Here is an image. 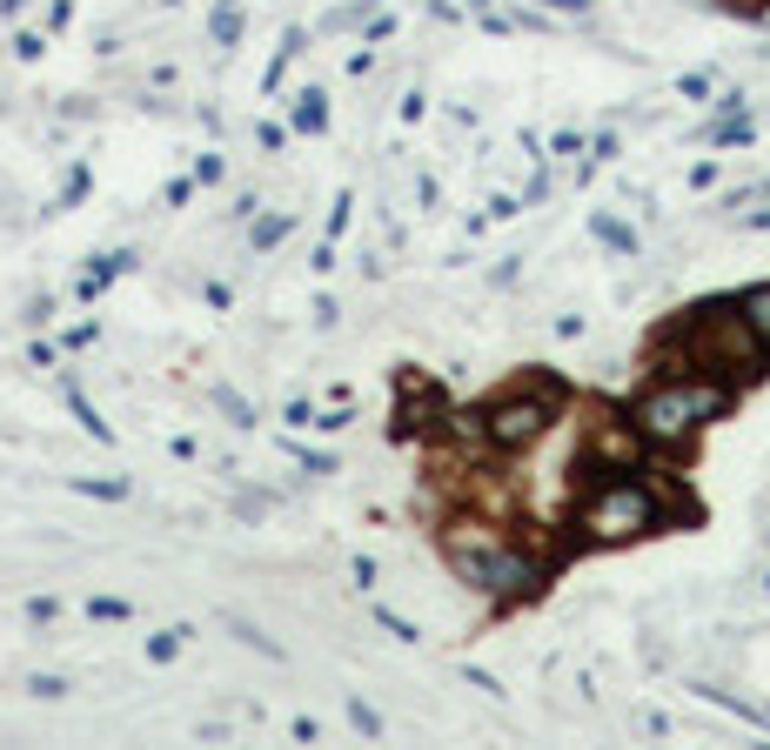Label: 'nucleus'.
Returning <instances> with one entry per match:
<instances>
[{
  "mask_svg": "<svg viewBox=\"0 0 770 750\" xmlns=\"http://www.w3.org/2000/svg\"><path fill=\"white\" fill-rule=\"evenodd\" d=\"M730 382L724 376H704V369H691V376H663L657 389H643L637 395V436L643 443H663V449H683L704 423H717V415L730 409Z\"/></svg>",
  "mask_w": 770,
  "mask_h": 750,
  "instance_id": "1",
  "label": "nucleus"
},
{
  "mask_svg": "<svg viewBox=\"0 0 770 750\" xmlns=\"http://www.w3.org/2000/svg\"><path fill=\"white\" fill-rule=\"evenodd\" d=\"M757 356H763V343L744 322V308H704L697 322H683V362L704 376L744 382V376H757Z\"/></svg>",
  "mask_w": 770,
  "mask_h": 750,
  "instance_id": "2",
  "label": "nucleus"
},
{
  "mask_svg": "<svg viewBox=\"0 0 770 750\" xmlns=\"http://www.w3.org/2000/svg\"><path fill=\"white\" fill-rule=\"evenodd\" d=\"M657 523H663L657 489L637 482L630 469H610L604 482L589 489V503H583V536L589 543H630V536H650Z\"/></svg>",
  "mask_w": 770,
  "mask_h": 750,
  "instance_id": "3",
  "label": "nucleus"
},
{
  "mask_svg": "<svg viewBox=\"0 0 770 750\" xmlns=\"http://www.w3.org/2000/svg\"><path fill=\"white\" fill-rule=\"evenodd\" d=\"M443 550H449V569H456L463 583H476V590H489V597H517V590H530V583L543 576L523 550H502V543L482 536L476 523H456V530L443 536Z\"/></svg>",
  "mask_w": 770,
  "mask_h": 750,
  "instance_id": "4",
  "label": "nucleus"
},
{
  "mask_svg": "<svg viewBox=\"0 0 770 750\" xmlns=\"http://www.w3.org/2000/svg\"><path fill=\"white\" fill-rule=\"evenodd\" d=\"M556 409H563V389L550 376H530L517 389H502L489 409H482V436L496 449H530L550 423H556Z\"/></svg>",
  "mask_w": 770,
  "mask_h": 750,
  "instance_id": "5",
  "label": "nucleus"
},
{
  "mask_svg": "<svg viewBox=\"0 0 770 750\" xmlns=\"http://www.w3.org/2000/svg\"><path fill=\"white\" fill-rule=\"evenodd\" d=\"M737 308H744V322L757 328V343L770 349V282H763V289H750V295H744Z\"/></svg>",
  "mask_w": 770,
  "mask_h": 750,
  "instance_id": "6",
  "label": "nucleus"
},
{
  "mask_svg": "<svg viewBox=\"0 0 770 750\" xmlns=\"http://www.w3.org/2000/svg\"><path fill=\"white\" fill-rule=\"evenodd\" d=\"M295 128H302V134H322V128H328V101H322L315 88L295 101Z\"/></svg>",
  "mask_w": 770,
  "mask_h": 750,
  "instance_id": "7",
  "label": "nucleus"
},
{
  "mask_svg": "<svg viewBox=\"0 0 770 750\" xmlns=\"http://www.w3.org/2000/svg\"><path fill=\"white\" fill-rule=\"evenodd\" d=\"M589 228H596V241H610V248H617V256H637V235H630L623 221H610V215H596Z\"/></svg>",
  "mask_w": 770,
  "mask_h": 750,
  "instance_id": "8",
  "label": "nucleus"
},
{
  "mask_svg": "<svg viewBox=\"0 0 770 750\" xmlns=\"http://www.w3.org/2000/svg\"><path fill=\"white\" fill-rule=\"evenodd\" d=\"M128 262H134V256H115V262H101V269H88V275H80V295H88V302H95V295H101V289H108V282H115V275L128 269Z\"/></svg>",
  "mask_w": 770,
  "mask_h": 750,
  "instance_id": "9",
  "label": "nucleus"
},
{
  "mask_svg": "<svg viewBox=\"0 0 770 750\" xmlns=\"http://www.w3.org/2000/svg\"><path fill=\"white\" fill-rule=\"evenodd\" d=\"M215 409L228 415V423H235V430H254V409H248V402H241L235 389H215Z\"/></svg>",
  "mask_w": 770,
  "mask_h": 750,
  "instance_id": "10",
  "label": "nucleus"
},
{
  "mask_svg": "<svg viewBox=\"0 0 770 750\" xmlns=\"http://www.w3.org/2000/svg\"><path fill=\"white\" fill-rule=\"evenodd\" d=\"M182 643H188V630H161V637L148 643V656H154V663H167V656H175Z\"/></svg>",
  "mask_w": 770,
  "mask_h": 750,
  "instance_id": "11",
  "label": "nucleus"
},
{
  "mask_svg": "<svg viewBox=\"0 0 770 750\" xmlns=\"http://www.w3.org/2000/svg\"><path fill=\"white\" fill-rule=\"evenodd\" d=\"M282 235H289V215H269L262 228H254V248H275Z\"/></svg>",
  "mask_w": 770,
  "mask_h": 750,
  "instance_id": "12",
  "label": "nucleus"
},
{
  "mask_svg": "<svg viewBox=\"0 0 770 750\" xmlns=\"http://www.w3.org/2000/svg\"><path fill=\"white\" fill-rule=\"evenodd\" d=\"M241 34V8H235V0H228V8L215 14V41H235Z\"/></svg>",
  "mask_w": 770,
  "mask_h": 750,
  "instance_id": "13",
  "label": "nucleus"
},
{
  "mask_svg": "<svg viewBox=\"0 0 770 750\" xmlns=\"http://www.w3.org/2000/svg\"><path fill=\"white\" fill-rule=\"evenodd\" d=\"M235 637H241V643H254V650H262V656H282V650H275V643H269L262 630H254V623H241V617H235Z\"/></svg>",
  "mask_w": 770,
  "mask_h": 750,
  "instance_id": "14",
  "label": "nucleus"
},
{
  "mask_svg": "<svg viewBox=\"0 0 770 750\" xmlns=\"http://www.w3.org/2000/svg\"><path fill=\"white\" fill-rule=\"evenodd\" d=\"M88 610H95V617H101V623H121V617H128V604H121V597H95V604H88Z\"/></svg>",
  "mask_w": 770,
  "mask_h": 750,
  "instance_id": "15",
  "label": "nucleus"
},
{
  "mask_svg": "<svg viewBox=\"0 0 770 750\" xmlns=\"http://www.w3.org/2000/svg\"><path fill=\"white\" fill-rule=\"evenodd\" d=\"M349 717H356V730H362V737H376V730H382V724H376V710H369V704H362V697H356V704H349Z\"/></svg>",
  "mask_w": 770,
  "mask_h": 750,
  "instance_id": "16",
  "label": "nucleus"
},
{
  "mask_svg": "<svg viewBox=\"0 0 770 750\" xmlns=\"http://www.w3.org/2000/svg\"><path fill=\"white\" fill-rule=\"evenodd\" d=\"M550 8H556V14H583V8H589V0H550Z\"/></svg>",
  "mask_w": 770,
  "mask_h": 750,
  "instance_id": "17",
  "label": "nucleus"
},
{
  "mask_svg": "<svg viewBox=\"0 0 770 750\" xmlns=\"http://www.w3.org/2000/svg\"><path fill=\"white\" fill-rule=\"evenodd\" d=\"M750 228H770V208H757V215H750Z\"/></svg>",
  "mask_w": 770,
  "mask_h": 750,
  "instance_id": "18",
  "label": "nucleus"
}]
</instances>
